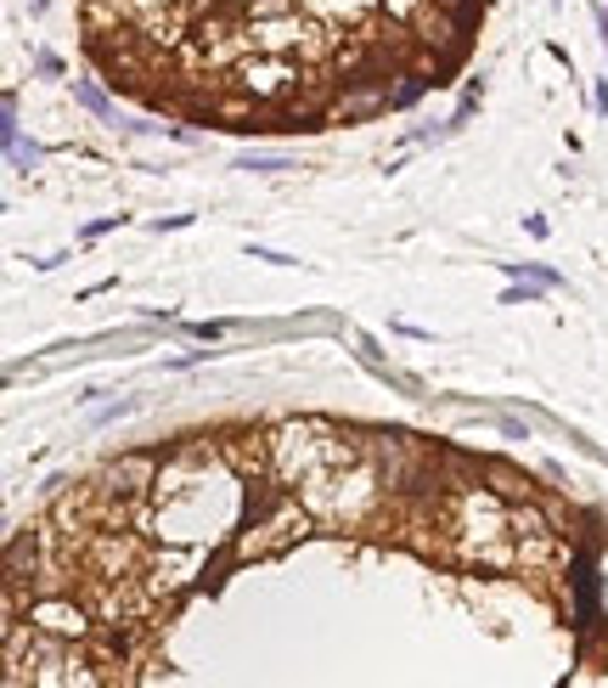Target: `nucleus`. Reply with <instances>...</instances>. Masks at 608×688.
I'll use <instances>...</instances> for the list:
<instances>
[{"label": "nucleus", "instance_id": "obj_1", "mask_svg": "<svg viewBox=\"0 0 608 688\" xmlns=\"http://www.w3.org/2000/svg\"><path fill=\"white\" fill-rule=\"evenodd\" d=\"M254 485L231 469V457L220 440H192L181 451H169L158 463L153 497L142 503L135 531H147L153 542H181V547H203L236 536L248 519Z\"/></svg>", "mask_w": 608, "mask_h": 688}, {"label": "nucleus", "instance_id": "obj_2", "mask_svg": "<svg viewBox=\"0 0 608 688\" xmlns=\"http://www.w3.org/2000/svg\"><path fill=\"white\" fill-rule=\"evenodd\" d=\"M439 547H446L457 565H479V570H513L519 565L507 503L490 485H457L446 497V508H439Z\"/></svg>", "mask_w": 608, "mask_h": 688}, {"label": "nucleus", "instance_id": "obj_3", "mask_svg": "<svg viewBox=\"0 0 608 688\" xmlns=\"http://www.w3.org/2000/svg\"><path fill=\"white\" fill-rule=\"evenodd\" d=\"M270 435V480L277 485H304L316 474H332L344 463H361L366 457V440L355 430H338L327 418H282Z\"/></svg>", "mask_w": 608, "mask_h": 688}, {"label": "nucleus", "instance_id": "obj_4", "mask_svg": "<svg viewBox=\"0 0 608 688\" xmlns=\"http://www.w3.org/2000/svg\"><path fill=\"white\" fill-rule=\"evenodd\" d=\"M394 491H400V485H394L378 463H372V457H361V463H344V469H332V474L304 480L299 497H304V508H311L321 526L366 531V526H378V519L389 514Z\"/></svg>", "mask_w": 608, "mask_h": 688}, {"label": "nucleus", "instance_id": "obj_5", "mask_svg": "<svg viewBox=\"0 0 608 688\" xmlns=\"http://www.w3.org/2000/svg\"><path fill=\"white\" fill-rule=\"evenodd\" d=\"M321 526V519L304 508V497H277V491H265L259 503H248V519H243V531H236L231 542V559L236 565H254V559H277V553H288L293 542H304Z\"/></svg>", "mask_w": 608, "mask_h": 688}, {"label": "nucleus", "instance_id": "obj_6", "mask_svg": "<svg viewBox=\"0 0 608 688\" xmlns=\"http://www.w3.org/2000/svg\"><path fill=\"white\" fill-rule=\"evenodd\" d=\"M304 80H311V69H304L299 57H277V51H248V57L226 74V85L243 90V96H254L259 108L293 102V96L304 90Z\"/></svg>", "mask_w": 608, "mask_h": 688}, {"label": "nucleus", "instance_id": "obj_7", "mask_svg": "<svg viewBox=\"0 0 608 688\" xmlns=\"http://www.w3.org/2000/svg\"><path fill=\"white\" fill-rule=\"evenodd\" d=\"M507 526L519 542V570L524 576H552L558 565H569V547L558 536V526L535 503H507Z\"/></svg>", "mask_w": 608, "mask_h": 688}, {"label": "nucleus", "instance_id": "obj_8", "mask_svg": "<svg viewBox=\"0 0 608 688\" xmlns=\"http://www.w3.org/2000/svg\"><path fill=\"white\" fill-rule=\"evenodd\" d=\"M153 480H158V457H147V451L113 457L108 469H96V485L108 491L113 503H147L153 497Z\"/></svg>", "mask_w": 608, "mask_h": 688}, {"label": "nucleus", "instance_id": "obj_9", "mask_svg": "<svg viewBox=\"0 0 608 688\" xmlns=\"http://www.w3.org/2000/svg\"><path fill=\"white\" fill-rule=\"evenodd\" d=\"M304 12H316V17H327V23H338L350 35L355 23H366L372 12H384V0H299Z\"/></svg>", "mask_w": 608, "mask_h": 688}, {"label": "nucleus", "instance_id": "obj_10", "mask_svg": "<svg viewBox=\"0 0 608 688\" xmlns=\"http://www.w3.org/2000/svg\"><path fill=\"white\" fill-rule=\"evenodd\" d=\"M74 96H80V102H85L96 119H113V102H108V90H101V85H90V80H74Z\"/></svg>", "mask_w": 608, "mask_h": 688}, {"label": "nucleus", "instance_id": "obj_11", "mask_svg": "<svg viewBox=\"0 0 608 688\" xmlns=\"http://www.w3.org/2000/svg\"><path fill=\"white\" fill-rule=\"evenodd\" d=\"M423 7H428V0H384V12H389L394 23H412Z\"/></svg>", "mask_w": 608, "mask_h": 688}, {"label": "nucleus", "instance_id": "obj_12", "mask_svg": "<svg viewBox=\"0 0 608 688\" xmlns=\"http://www.w3.org/2000/svg\"><path fill=\"white\" fill-rule=\"evenodd\" d=\"M192 339H226L220 322H192Z\"/></svg>", "mask_w": 608, "mask_h": 688}, {"label": "nucleus", "instance_id": "obj_13", "mask_svg": "<svg viewBox=\"0 0 608 688\" xmlns=\"http://www.w3.org/2000/svg\"><path fill=\"white\" fill-rule=\"evenodd\" d=\"M243 170H288V158H243Z\"/></svg>", "mask_w": 608, "mask_h": 688}, {"label": "nucleus", "instance_id": "obj_14", "mask_svg": "<svg viewBox=\"0 0 608 688\" xmlns=\"http://www.w3.org/2000/svg\"><path fill=\"white\" fill-rule=\"evenodd\" d=\"M254 259H270V266H299V259H288V254H277V249H248Z\"/></svg>", "mask_w": 608, "mask_h": 688}, {"label": "nucleus", "instance_id": "obj_15", "mask_svg": "<svg viewBox=\"0 0 608 688\" xmlns=\"http://www.w3.org/2000/svg\"><path fill=\"white\" fill-rule=\"evenodd\" d=\"M243 7H248V0H243Z\"/></svg>", "mask_w": 608, "mask_h": 688}]
</instances>
